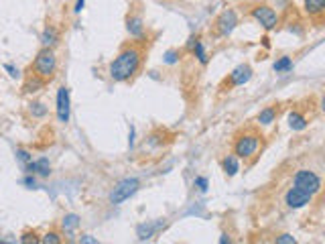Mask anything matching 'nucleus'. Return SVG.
<instances>
[{
	"instance_id": "nucleus-1",
	"label": "nucleus",
	"mask_w": 325,
	"mask_h": 244,
	"mask_svg": "<svg viewBox=\"0 0 325 244\" xmlns=\"http://www.w3.org/2000/svg\"><path fill=\"white\" fill-rule=\"evenodd\" d=\"M140 51L136 49V47H128V49H124L116 59L110 63V77L114 79V82H128L130 77H134L136 75V71L140 69Z\"/></svg>"
},
{
	"instance_id": "nucleus-2",
	"label": "nucleus",
	"mask_w": 325,
	"mask_h": 244,
	"mask_svg": "<svg viewBox=\"0 0 325 244\" xmlns=\"http://www.w3.org/2000/svg\"><path fill=\"white\" fill-rule=\"evenodd\" d=\"M260 149V136L256 132H244V134H238L236 140H234V155L238 159H250L258 153Z\"/></svg>"
},
{
	"instance_id": "nucleus-3",
	"label": "nucleus",
	"mask_w": 325,
	"mask_h": 244,
	"mask_svg": "<svg viewBox=\"0 0 325 244\" xmlns=\"http://www.w3.org/2000/svg\"><path fill=\"white\" fill-rule=\"evenodd\" d=\"M33 69H35V75L41 79L53 77L55 69H57V57H55V51L51 47H43L39 51V55L35 57V63H33Z\"/></svg>"
},
{
	"instance_id": "nucleus-4",
	"label": "nucleus",
	"mask_w": 325,
	"mask_h": 244,
	"mask_svg": "<svg viewBox=\"0 0 325 244\" xmlns=\"http://www.w3.org/2000/svg\"><path fill=\"white\" fill-rule=\"evenodd\" d=\"M140 187V181L136 177H126V179H120V181L114 185V189L110 191V204L114 206H120L122 201L130 199Z\"/></svg>"
},
{
	"instance_id": "nucleus-5",
	"label": "nucleus",
	"mask_w": 325,
	"mask_h": 244,
	"mask_svg": "<svg viewBox=\"0 0 325 244\" xmlns=\"http://www.w3.org/2000/svg\"><path fill=\"white\" fill-rule=\"evenodd\" d=\"M293 185L311 193V195H315V193L321 191V177L317 173H313L311 169H299L293 177Z\"/></svg>"
},
{
	"instance_id": "nucleus-6",
	"label": "nucleus",
	"mask_w": 325,
	"mask_h": 244,
	"mask_svg": "<svg viewBox=\"0 0 325 244\" xmlns=\"http://www.w3.org/2000/svg\"><path fill=\"white\" fill-rule=\"evenodd\" d=\"M57 120L67 124L69 122V116H71V100H69V90L65 86H61L57 90Z\"/></svg>"
},
{
	"instance_id": "nucleus-7",
	"label": "nucleus",
	"mask_w": 325,
	"mask_h": 244,
	"mask_svg": "<svg viewBox=\"0 0 325 244\" xmlns=\"http://www.w3.org/2000/svg\"><path fill=\"white\" fill-rule=\"evenodd\" d=\"M236 25H238V14H236V10L228 8V10H224V12L217 16L216 33L219 37H228V35L236 29Z\"/></svg>"
},
{
	"instance_id": "nucleus-8",
	"label": "nucleus",
	"mask_w": 325,
	"mask_h": 244,
	"mask_svg": "<svg viewBox=\"0 0 325 244\" xmlns=\"http://www.w3.org/2000/svg\"><path fill=\"white\" fill-rule=\"evenodd\" d=\"M311 199H313L311 193H307V191H303V189H299V187H295V185L285 193V204H287L291 210L305 208L307 204H311Z\"/></svg>"
},
{
	"instance_id": "nucleus-9",
	"label": "nucleus",
	"mask_w": 325,
	"mask_h": 244,
	"mask_svg": "<svg viewBox=\"0 0 325 244\" xmlns=\"http://www.w3.org/2000/svg\"><path fill=\"white\" fill-rule=\"evenodd\" d=\"M252 16L262 25L265 31H272L278 25V16H276V12L272 10L271 6H256V8H252Z\"/></svg>"
},
{
	"instance_id": "nucleus-10",
	"label": "nucleus",
	"mask_w": 325,
	"mask_h": 244,
	"mask_svg": "<svg viewBox=\"0 0 325 244\" xmlns=\"http://www.w3.org/2000/svg\"><path fill=\"white\" fill-rule=\"evenodd\" d=\"M250 77H252V67H250L248 63H242V65H238V67L230 73V77H228L226 84H228L230 88H240V86L248 84Z\"/></svg>"
},
{
	"instance_id": "nucleus-11",
	"label": "nucleus",
	"mask_w": 325,
	"mask_h": 244,
	"mask_svg": "<svg viewBox=\"0 0 325 244\" xmlns=\"http://www.w3.org/2000/svg\"><path fill=\"white\" fill-rule=\"evenodd\" d=\"M25 169L29 171V173H37V175H41V177H49V173H51V163H49V159H45V157H41V159H37V161H29L27 165H25Z\"/></svg>"
},
{
	"instance_id": "nucleus-12",
	"label": "nucleus",
	"mask_w": 325,
	"mask_h": 244,
	"mask_svg": "<svg viewBox=\"0 0 325 244\" xmlns=\"http://www.w3.org/2000/svg\"><path fill=\"white\" fill-rule=\"evenodd\" d=\"M126 31L132 39H140L145 35V25H143V18L138 14H132L126 18Z\"/></svg>"
},
{
	"instance_id": "nucleus-13",
	"label": "nucleus",
	"mask_w": 325,
	"mask_h": 244,
	"mask_svg": "<svg viewBox=\"0 0 325 244\" xmlns=\"http://www.w3.org/2000/svg\"><path fill=\"white\" fill-rule=\"evenodd\" d=\"M221 169L228 177H234L238 171H240V163H238V157L236 155H228L221 159Z\"/></svg>"
},
{
	"instance_id": "nucleus-14",
	"label": "nucleus",
	"mask_w": 325,
	"mask_h": 244,
	"mask_svg": "<svg viewBox=\"0 0 325 244\" xmlns=\"http://www.w3.org/2000/svg\"><path fill=\"white\" fill-rule=\"evenodd\" d=\"M287 120H289L291 130H305V128H307V124H309V120L305 118V114H301V112H297V110L289 112Z\"/></svg>"
},
{
	"instance_id": "nucleus-15",
	"label": "nucleus",
	"mask_w": 325,
	"mask_h": 244,
	"mask_svg": "<svg viewBox=\"0 0 325 244\" xmlns=\"http://www.w3.org/2000/svg\"><path fill=\"white\" fill-rule=\"evenodd\" d=\"M57 41H59V33H57V29H55V27H47V29L43 31V35H41V45H43V47H51V49H53L55 45H57Z\"/></svg>"
},
{
	"instance_id": "nucleus-16",
	"label": "nucleus",
	"mask_w": 325,
	"mask_h": 244,
	"mask_svg": "<svg viewBox=\"0 0 325 244\" xmlns=\"http://www.w3.org/2000/svg\"><path fill=\"white\" fill-rule=\"evenodd\" d=\"M305 10H307L311 16H315V18L323 16L325 0H305Z\"/></svg>"
},
{
	"instance_id": "nucleus-17",
	"label": "nucleus",
	"mask_w": 325,
	"mask_h": 244,
	"mask_svg": "<svg viewBox=\"0 0 325 244\" xmlns=\"http://www.w3.org/2000/svg\"><path fill=\"white\" fill-rule=\"evenodd\" d=\"M77 226H79V216H77V214H67V216H63L61 228H63L65 232H73Z\"/></svg>"
},
{
	"instance_id": "nucleus-18",
	"label": "nucleus",
	"mask_w": 325,
	"mask_h": 244,
	"mask_svg": "<svg viewBox=\"0 0 325 244\" xmlns=\"http://www.w3.org/2000/svg\"><path fill=\"white\" fill-rule=\"evenodd\" d=\"M162 224L161 222H157V224H143V226H138V240H149L153 234H155V230L157 228H161Z\"/></svg>"
},
{
	"instance_id": "nucleus-19",
	"label": "nucleus",
	"mask_w": 325,
	"mask_h": 244,
	"mask_svg": "<svg viewBox=\"0 0 325 244\" xmlns=\"http://www.w3.org/2000/svg\"><path fill=\"white\" fill-rule=\"evenodd\" d=\"M274 118H276V108H274V106H267V108L260 110V114H258V122L265 124V126L272 124Z\"/></svg>"
},
{
	"instance_id": "nucleus-20",
	"label": "nucleus",
	"mask_w": 325,
	"mask_h": 244,
	"mask_svg": "<svg viewBox=\"0 0 325 244\" xmlns=\"http://www.w3.org/2000/svg\"><path fill=\"white\" fill-rule=\"evenodd\" d=\"M293 67V59L291 57H280L278 61H274V65H272V69L276 71V73H285V71H289Z\"/></svg>"
},
{
	"instance_id": "nucleus-21",
	"label": "nucleus",
	"mask_w": 325,
	"mask_h": 244,
	"mask_svg": "<svg viewBox=\"0 0 325 244\" xmlns=\"http://www.w3.org/2000/svg\"><path fill=\"white\" fill-rule=\"evenodd\" d=\"M193 55L197 57V61L201 63V65H208V53H206V47H204V43L201 41H197L195 45H193Z\"/></svg>"
},
{
	"instance_id": "nucleus-22",
	"label": "nucleus",
	"mask_w": 325,
	"mask_h": 244,
	"mask_svg": "<svg viewBox=\"0 0 325 244\" xmlns=\"http://www.w3.org/2000/svg\"><path fill=\"white\" fill-rule=\"evenodd\" d=\"M43 84H45V79H41V77H31L27 84H25V92H39V88H43Z\"/></svg>"
},
{
	"instance_id": "nucleus-23",
	"label": "nucleus",
	"mask_w": 325,
	"mask_h": 244,
	"mask_svg": "<svg viewBox=\"0 0 325 244\" xmlns=\"http://www.w3.org/2000/svg\"><path fill=\"white\" fill-rule=\"evenodd\" d=\"M31 114H33L35 118H43V116L47 114V108H45L41 102H33V104H31Z\"/></svg>"
},
{
	"instance_id": "nucleus-24",
	"label": "nucleus",
	"mask_w": 325,
	"mask_h": 244,
	"mask_svg": "<svg viewBox=\"0 0 325 244\" xmlns=\"http://www.w3.org/2000/svg\"><path fill=\"white\" fill-rule=\"evenodd\" d=\"M179 57H181V53H179L177 49H169V51L165 53V63H167V65H175V63L179 61Z\"/></svg>"
},
{
	"instance_id": "nucleus-25",
	"label": "nucleus",
	"mask_w": 325,
	"mask_h": 244,
	"mask_svg": "<svg viewBox=\"0 0 325 244\" xmlns=\"http://www.w3.org/2000/svg\"><path fill=\"white\" fill-rule=\"evenodd\" d=\"M193 185H195L201 193H206V191H208V187H210V181H208V177H195Z\"/></svg>"
},
{
	"instance_id": "nucleus-26",
	"label": "nucleus",
	"mask_w": 325,
	"mask_h": 244,
	"mask_svg": "<svg viewBox=\"0 0 325 244\" xmlns=\"http://www.w3.org/2000/svg\"><path fill=\"white\" fill-rule=\"evenodd\" d=\"M16 159H18L21 163H25V165H27L29 161H33L31 153H29V151H25V149H18V151H16Z\"/></svg>"
},
{
	"instance_id": "nucleus-27",
	"label": "nucleus",
	"mask_w": 325,
	"mask_h": 244,
	"mask_svg": "<svg viewBox=\"0 0 325 244\" xmlns=\"http://www.w3.org/2000/svg\"><path fill=\"white\" fill-rule=\"evenodd\" d=\"M41 242H45V244H59L61 242V238L55 234V232H47L43 238H41Z\"/></svg>"
},
{
	"instance_id": "nucleus-28",
	"label": "nucleus",
	"mask_w": 325,
	"mask_h": 244,
	"mask_svg": "<svg viewBox=\"0 0 325 244\" xmlns=\"http://www.w3.org/2000/svg\"><path fill=\"white\" fill-rule=\"evenodd\" d=\"M295 236H291V234H280V236H276V244H295Z\"/></svg>"
},
{
	"instance_id": "nucleus-29",
	"label": "nucleus",
	"mask_w": 325,
	"mask_h": 244,
	"mask_svg": "<svg viewBox=\"0 0 325 244\" xmlns=\"http://www.w3.org/2000/svg\"><path fill=\"white\" fill-rule=\"evenodd\" d=\"M4 69L8 71V75H10L12 79L21 77V71H18V67H14V65H10V63H6V65H4Z\"/></svg>"
},
{
	"instance_id": "nucleus-30",
	"label": "nucleus",
	"mask_w": 325,
	"mask_h": 244,
	"mask_svg": "<svg viewBox=\"0 0 325 244\" xmlns=\"http://www.w3.org/2000/svg\"><path fill=\"white\" fill-rule=\"evenodd\" d=\"M23 183H25V185H27L29 189H35V187H37V181H35V177H33V173H31V175H27V177L23 179Z\"/></svg>"
},
{
	"instance_id": "nucleus-31",
	"label": "nucleus",
	"mask_w": 325,
	"mask_h": 244,
	"mask_svg": "<svg viewBox=\"0 0 325 244\" xmlns=\"http://www.w3.org/2000/svg\"><path fill=\"white\" fill-rule=\"evenodd\" d=\"M79 242H86V244H96V242H98V240H96V238H92L90 234H84V236L79 238Z\"/></svg>"
},
{
	"instance_id": "nucleus-32",
	"label": "nucleus",
	"mask_w": 325,
	"mask_h": 244,
	"mask_svg": "<svg viewBox=\"0 0 325 244\" xmlns=\"http://www.w3.org/2000/svg\"><path fill=\"white\" fill-rule=\"evenodd\" d=\"M199 41V37L197 35H193V37H189V41H187V49H193V45Z\"/></svg>"
},
{
	"instance_id": "nucleus-33",
	"label": "nucleus",
	"mask_w": 325,
	"mask_h": 244,
	"mask_svg": "<svg viewBox=\"0 0 325 244\" xmlns=\"http://www.w3.org/2000/svg\"><path fill=\"white\" fill-rule=\"evenodd\" d=\"M84 4H86V0H77V2H75V8H73V10H75V12L79 14V12L84 10Z\"/></svg>"
},
{
	"instance_id": "nucleus-34",
	"label": "nucleus",
	"mask_w": 325,
	"mask_h": 244,
	"mask_svg": "<svg viewBox=\"0 0 325 244\" xmlns=\"http://www.w3.org/2000/svg\"><path fill=\"white\" fill-rule=\"evenodd\" d=\"M134 145V126H130V147Z\"/></svg>"
},
{
	"instance_id": "nucleus-35",
	"label": "nucleus",
	"mask_w": 325,
	"mask_h": 244,
	"mask_svg": "<svg viewBox=\"0 0 325 244\" xmlns=\"http://www.w3.org/2000/svg\"><path fill=\"white\" fill-rule=\"evenodd\" d=\"M219 242H221V244L230 242V236H228V234H221V238H219Z\"/></svg>"
}]
</instances>
